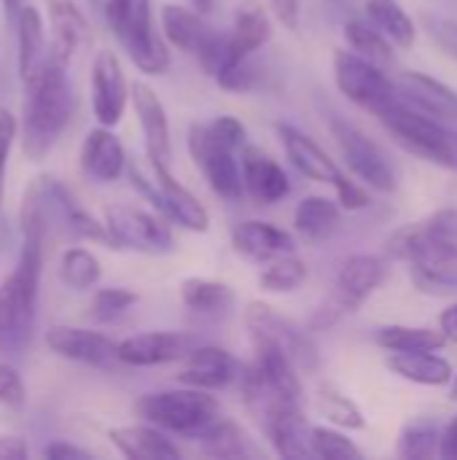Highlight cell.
Here are the masks:
<instances>
[{
  "instance_id": "6da1fadb",
  "label": "cell",
  "mask_w": 457,
  "mask_h": 460,
  "mask_svg": "<svg viewBox=\"0 0 457 460\" xmlns=\"http://www.w3.org/2000/svg\"><path fill=\"white\" fill-rule=\"evenodd\" d=\"M388 253L409 264L426 294H457V210H439L401 226L388 240Z\"/></svg>"
},
{
  "instance_id": "7a4b0ae2",
  "label": "cell",
  "mask_w": 457,
  "mask_h": 460,
  "mask_svg": "<svg viewBox=\"0 0 457 460\" xmlns=\"http://www.w3.org/2000/svg\"><path fill=\"white\" fill-rule=\"evenodd\" d=\"M24 108H22V148L27 159H43L73 116V86L67 75V59L59 54H48L35 73L24 81Z\"/></svg>"
},
{
  "instance_id": "3957f363",
  "label": "cell",
  "mask_w": 457,
  "mask_h": 460,
  "mask_svg": "<svg viewBox=\"0 0 457 460\" xmlns=\"http://www.w3.org/2000/svg\"><path fill=\"white\" fill-rule=\"evenodd\" d=\"M43 267V243L22 240V253L11 275L0 283V350L22 353L32 340L38 313V286Z\"/></svg>"
},
{
  "instance_id": "277c9868",
  "label": "cell",
  "mask_w": 457,
  "mask_h": 460,
  "mask_svg": "<svg viewBox=\"0 0 457 460\" xmlns=\"http://www.w3.org/2000/svg\"><path fill=\"white\" fill-rule=\"evenodd\" d=\"M377 119L385 124V129L393 135V140L407 148L409 154L447 167L457 170V135L453 129H447L439 119L417 111L415 105H409L401 94L377 113Z\"/></svg>"
},
{
  "instance_id": "5b68a950",
  "label": "cell",
  "mask_w": 457,
  "mask_h": 460,
  "mask_svg": "<svg viewBox=\"0 0 457 460\" xmlns=\"http://www.w3.org/2000/svg\"><path fill=\"white\" fill-rule=\"evenodd\" d=\"M105 19L129 59L148 75H159L170 67V51L159 30L154 27L151 0H108Z\"/></svg>"
},
{
  "instance_id": "8992f818",
  "label": "cell",
  "mask_w": 457,
  "mask_h": 460,
  "mask_svg": "<svg viewBox=\"0 0 457 460\" xmlns=\"http://www.w3.org/2000/svg\"><path fill=\"white\" fill-rule=\"evenodd\" d=\"M135 412H137L140 420H145V423H151V426H156L162 431L197 439L210 423L218 420L221 407L207 391L189 385L186 391L148 394V396L137 399Z\"/></svg>"
},
{
  "instance_id": "52a82bcc",
  "label": "cell",
  "mask_w": 457,
  "mask_h": 460,
  "mask_svg": "<svg viewBox=\"0 0 457 460\" xmlns=\"http://www.w3.org/2000/svg\"><path fill=\"white\" fill-rule=\"evenodd\" d=\"M385 261L372 253H358L347 259L334 280V291L326 299V305L310 318V329H326L334 326L339 318L356 313L385 280Z\"/></svg>"
},
{
  "instance_id": "ba28073f",
  "label": "cell",
  "mask_w": 457,
  "mask_h": 460,
  "mask_svg": "<svg viewBox=\"0 0 457 460\" xmlns=\"http://www.w3.org/2000/svg\"><path fill=\"white\" fill-rule=\"evenodd\" d=\"M245 323L253 334V342L272 345V348L283 350L299 367V372L318 369V364H321L318 345H315L312 334L304 326H299L296 321L280 315L275 307H269L264 302H250L245 310Z\"/></svg>"
},
{
  "instance_id": "9c48e42d",
  "label": "cell",
  "mask_w": 457,
  "mask_h": 460,
  "mask_svg": "<svg viewBox=\"0 0 457 460\" xmlns=\"http://www.w3.org/2000/svg\"><path fill=\"white\" fill-rule=\"evenodd\" d=\"M162 32L172 46L194 54L205 73H210L213 78L226 65V32L213 30L197 11H189L183 5H164Z\"/></svg>"
},
{
  "instance_id": "30bf717a",
  "label": "cell",
  "mask_w": 457,
  "mask_h": 460,
  "mask_svg": "<svg viewBox=\"0 0 457 460\" xmlns=\"http://www.w3.org/2000/svg\"><path fill=\"white\" fill-rule=\"evenodd\" d=\"M151 170H154V178H148L137 164L129 167V178H132L135 189L140 194H145L170 221L180 224L183 229H189V232H207L210 216H207L205 205L186 186H180L172 178L170 167L151 162Z\"/></svg>"
},
{
  "instance_id": "8fae6325",
  "label": "cell",
  "mask_w": 457,
  "mask_h": 460,
  "mask_svg": "<svg viewBox=\"0 0 457 460\" xmlns=\"http://www.w3.org/2000/svg\"><path fill=\"white\" fill-rule=\"evenodd\" d=\"M189 151L194 164L199 167V172L205 175V181L210 183V189L224 197V199H240L245 191V181H242V164L234 159L237 148H232L229 143H224L210 121L207 124H191L189 129Z\"/></svg>"
},
{
  "instance_id": "7c38bea8",
  "label": "cell",
  "mask_w": 457,
  "mask_h": 460,
  "mask_svg": "<svg viewBox=\"0 0 457 460\" xmlns=\"http://www.w3.org/2000/svg\"><path fill=\"white\" fill-rule=\"evenodd\" d=\"M334 78L342 94L356 105L372 111L374 116L385 111L401 92L396 81H391L380 65L356 54V51H337L334 54Z\"/></svg>"
},
{
  "instance_id": "4fadbf2b",
  "label": "cell",
  "mask_w": 457,
  "mask_h": 460,
  "mask_svg": "<svg viewBox=\"0 0 457 460\" xmlns=\"http://www.w3.org/2000/svg\"><path fill=\"white\" fill-rule=\"evenodd\" d=\"M30 183L40 197V205H43L46 218H48V229L57 226L59 232H65L70 237L113 245L108 226L100 224L86 208H81V202L73 197V191L62 181H57L51 175H40V178H32Z\"/></svg>"
},
{
  "instance_id": "5bb4252c",
  "label": "cell",
  "mask_w": 457,
  "mask_h": 460,
  "mask_svg": "<svg viewBox=\"0 0 457 460\" xmlns=\"http://www.w3.org/2000/svg\"><path fill=\"white\" fill-rule=\"evenodd\" d=\"M331 135L342 151V156L347 159V167L374 191H393L396 189V170L388 159V154L372 140L366 137L356 124L345 121V119H331Z\"/></svg>"
},
{
  "instance_id": "9a60e30c",
  "label": "cell",
  "mask_w": 457,
  "mask_h": 460,
  "mask_svg": "<svg viewBox=\"0 0 457 460\" xmlns=\"http://www.w3.org/2000/svg\"><path fill=\"white\" fill-rule=\"evenodd\" d=\"M105 226L113 248H129L140 253H167L172 251L170 226L140 208L132 205H110L105 208Z\"/></svg>"
},
{
  "instance_id": "2e32d148",
  "label": "cell",
  "mask_w": 457,
  "mask_h": 460,
  "mask_svg": "<svg viewBox=\"0 0 457 460\" xmlns=\"http://www.w3.org/2000/svg\"><path fill=\"white\" fill-rule=\"evenodd\" d=\"M127 78L113 51H97L92 62V111L102 127H116L127 108Z\"/></svg>"
},
{
  "instance_id": "e0dca14e",
  "label": "cell",
  "mask_w": 457,
  "mask_h": 460,
  "mask_svg": "<svg viewBox=\"0 0 457 460\" xmlns=\"http://www.w3.org/2000/svg\"><path fill=\"white\" fill-rule=\"evenodd\" d=\"M194 348V337L183 332H145L119 342L116 361L127 367H159L186 358Z\"/></svg>"
},
{
  "instance_id": "ac0fdd59",
  "label": "cell",
  "mask_w": 457,
  "mask_h": 460,
  "mask_svg": "<svg viewBox=\"0 0 457 460\" xmlns=\"http://www.w3.org/2000/svg\"><path fill=\"white\" fill-rule=\"evenodd\" d=\"M43 342L54 356L86 367H108L116 358V348H119L110 337L78 326H54L46 332Z\"/></svg>"
},
{
  "instance_id": "d6986e66",
  "label": "cell",
  "mask_w": 457,
  "mask_h": 460,
  "mask_svg": "<svg viewBox=\"0 0 457 460\" xmlns=\"http://www.w3.org/2000/svg\"><path fill=\"white\" fill-rule=\"evenodd\" d=\"M132 105H135V113H137L143 137H145L148 159L154 164L170 167V159H172V137H170L167 111H164L159 94L145 81H135L132 84Z\"/></svg>"
},
{
  "instance_id": "ffe728a7",
  "label": "cell",
  "mask_w": 457,
  "mask_h": 460,
  "mask_svg": "<svg viewBox=\"0 0 457 460\" xmlns=\"http://www.w3.org/2000/svg\"><path fill=\"white\" fill-rule=\"evenodd\" d=\"M242 375V367L232 353L215 345H197L186 356V367L180 372V383L202 391H224L232 383H237Z\"/></svg>"
},
{
  "instance_id": "44dd1931",
  "label": "cell",
  "mask_w": 457,
  "mask_h": 460,
  "mask_svg": "<svg viewBox=\"0 0 457 460\" xmlns=\"http://www.w3.org/2000/svg\"><path fill=\"white\" fill-rule=\"evenodd\" d=\"M272 35V22L267 16V11L248 0L234 11V24L226 32V65L218 70L224 73L232 65H242L253 57V51H259Z\"/></svg>"
},
{
  "instance_id": "7402d4cb",
  "label": "cell",
  "mask_w": 457,
  "mask_h": 460,
  "mask_svg": "<svg viewBox=\"0 0 457 460\" xmlns=\"http://www.w3.org/2000/svg\"><path fill=\"white\" fill-rule=\"evenodd\" d=\"M240 164H242V181H245V191L261 202V205H275L280 202L288 191V175L286 170L259 146H245L240 151Z\"/></svg>"
},
{
  "instance_id": "603a6c76",
  "label": "cell",
  "mask_w": 457,
  "mask_h": 460,
  "mask_svg": "<svg viewBox=\"0 0 457 460\" xmlns=\"http://www.w3.org/2000/svg\"><path fill=\"white\" fill-rule=\"evenodd\" d=\"M78 164H81V172L94 183H113L124 172V167H127L124 146L110 132V127L100 124L97 129H92L83 137Z\"/></svg>"
},
{
  "instance_id": "cb8c5ba5",
  "label": "cell",
  "mask_w": 457,
  "mask_h": 460,
  "mask_svg": "<svg viewBox=\"0 0 457 460\" xmlns=\"http://www.w3.org/2000/svg\"><path fill=\"white\" fill-rule=\"evenodd\" d=\"M264 431L283 458H315L312 453V426L302 418L299 404H280L264 420Z\"/></svg>"
},
{
  "instance_id": "d4e9b609",
  "label": "cell",
  "mask_w": 457,
  "mask_h": 460,
  "mask_svg": "<svg viewBox=\"0 0 457 460\" xmlns=\"http://www.w3.org/2000/svg\"><path fill=\"white\" fill-rule=\"evenodd\" d=\"M396 86H399L401 97L409 105H415L417 111H423L439 121H457V92L450 89L447 84H442L439 78L409 70L396 78Z\"/></svg>"
},
{
  "instance_id": "484cf974",
  "label": "cell",
  "mask_w": 457,
  "mask_h": 460,
  "mask_svg": "<svg viewBox=\"0 0 457 460\" xmlns=\"http://www.w3.org/2000/svg\"><path fill=\"white\" fill-rule=\"evenodd\" d=\"M232 248L250 261H275L294 253V237L267 221H242L232 229Z\"/></svg>"
},
{
  "instance_id": "4316f807",
  "label": "cell",
  "mask_w": 457,
  "mask_h": 460,
  "mask_svg": "<svg viewBox=\"0 0 457 460\" xmlns=\"http://www.w3.org/2000/svg\"><path fill=\"white\" fill-rule=\"evenodd\" d=\"M277 135H280L286 156L302 175H307L310 181H318V183H331V186L342 178L334 159L312 137H307L304 132H299L291 124H277Z\"/></svg>"
},
{
  "instance_id": "83f0119b",
  "label": "cell",
  "mask_w": 457,
  "mask_h": 460,
  "mask_svg": "<svg viewBox=\"0 0 457 460\" xmlns=\"http://www.w3.org/2000/svg\"><path fill=\"white\" fill-rule=\"evenodd\" d=\"M110 445L129 460H175L180 450L156 426H119L108 431Z\"/></svg>"
},
{
  "instance_id": "f1b7e54d",
  "label": "cell",
  "mask_w": 457,
  "mask_h": 460,
  "mask_svg": "<svg viewBox=\"0 0 457 460\" xmlns=\"http://www.w3.org/2000/svg\"><path fill=\"white\" fill-rule=\"evenodd\" d=\"M48 24L54 38V54L73 59L89 46V22L73 0H48Z\"/></svg>"
},
{
  "instance_id": "f546056e",
  "label": "cell",
  "mask_w": 457,
  "mask_h": 460,
  "mask_svg": "<svg viewBox=\"0 0 457 460\" xmlns=\"http://www.w3.org/2000/svg\"><path fill=\"white\" fill-rule=\"evenodd\" d=\"M250 367L261 375V380H264L272 391H277L283 399L299 404V399H302L299 367H296L283 350H277V348H272V345L256 342V361H253Z\"/></svg>"
},
{
  "instance_id": "4dcf8cb0",
  "label": "cell",
  "mask_w": 457,
  "mask_h": 460,
  "mask_svg": "<svg viewBox=\"0 0 457 460\" xmlns=\"http://www.w3.org/2000/svg\"><path fill=\"white\" fill-rule=\"evenodd\" d=\"M388 367L409 380V383H417V385H447L455 372L450 367L447 358L436 356V350H417V353H393L388 358Z\"/></svg>"
},
{
  "instance_id": "1f68e13d",
  "label": "cell",
  "mask_w": 457,
  "mask_h": 460,
  "mask_svg": "<svg viewBox=\"0 0 457 460\" xmlns=\"http://www.w3.org/2000/svg\"><path fill=\"white\" fill-rule=\"evenodd\" d=\"M16 67L22 81H27L35 67L46 59L43 57V46H46V35H43V16L35 5H24L16 22Z\"/></svg>"
},
{
  "instance_id": "d6a6232c",
  "label": "cell",
  "mask_w": 457,
  "mask_h": 460,
  "mask_svg": "<svg viewBox=\"0 0 457 460\" xmlns=\"http://www.w3.org/2000/svg\"><path fill=\"white\" fill-rule=\"evenodd\" d=\"M294 226L296 232L310 240V243H318V240H326L337 232L339 226V205L331 202L329 197H304L299 205H296V213H294Z\"/></svg>"
},
{
  "instance_id": "836d02e7",
  "label": "cell",
  "mask_w": 457,
  "mask_h": 460,
  "mask_svg": "<svg viewBox=\"0 0 457 460\" xmlns=\"http://www.w3.org/2000/svg\"><path fill=\"white\" fill-rule=\"evenodd\" d=\"M180 299L189 310L202 315H224L234 305V291L226 283L207 278H186L180 283Z\"/></svg>"
},
{
  "instance_id": "e575fe53",
  "label": "cell",
  "mask_w": 457,
  "mask_h": 460,
  "mask_svg": "<svg viewBox=\"0 0 457 460\" xmlns=\"http://www.w3.org/2000/svg\"><path fill=\"white\" fill-rule=\"evenodd\" d=\"M197 439L210 458H250V456H256V450H253L250 439L242 434V429H237L234 423L221 420V418L215 423H210Z\"/></svg>"
},
{
  "instance_id": "d590c367",
  "label": "cell",
  "mask_w": 457,
  "mask_h": 460,
  "mask_svg": "<svg viewBox=\"0 0 457 460\" xmlns=\"http://www.w3.org/2000/svg\"><path fill=\"white\" fill-rule=\"evenodd\" d=\"M345 38L356 54L372 59L374 65L385 67L393 62V49H391L393 40L372 19H350L345 24Z\"/></svg>"
},
{
  "instance_id": "8d00e7d4",
  "label": "cell",
  "mask_w": 457,
  "mask_h": 460,
  "mask_svg": "<svg viewBox=\"0 0 457 460\" xmlns=\"http://www.w3.org/2000/svg\"><path fill=\"white\" fill-rule=\"evenodd\" d=\"M377 345L391 353H417V350H442L447 337L426 326H385L377 332Z\"/></svg>"
},
{
  "instance_id": "74e56055",
  "label": "cell",
  "mask_w": 457,
  "mask_h": 460,
  "mask_svg": "<svg viewBox=\"0 0 457 460\" xmlns=\"http://www.w3.org/2000/svg\"><path fill=\"white\" fill-rule=\"evenodd\" d=\"M364 8L369 19L396 43V46H412L415 43V24L401 8L399 0H364Z\"/></svg>"
},
{
  "instance_id": "f35d334b",
  "label": "cell",
  "mask_w": 457,
  "mask_h": 460,
  "mask_svg": "<svg viewBox=\"0 0 457 460\" xmlns=\"http://www.w3.org/2000/svg\"><path fill=\"white\" fill-rule=\"evenodd\" d=\"M59 278L73 291H89L100 283L102 267L86 248H67L59 259Z\"/></svg>"
},
{
  "instance_id": "ab89813d",
  "label": "cell",
  "mask_w": 457,
  "mask_h": 460,
  "mask_svg": "<svg viewBox=\"0 0 457 460\" xmlns=\"http://www.w3.org/2000/svg\"><path fill=\"white\" fill-rule=\"evenodd\" d=\"M304 280H307V264H304L302 259H296L294 253L269 261V267L259 275L261 288L269 291V294H288V291H296Z\"/></svg>"
},
{
  "instance_id": "60d3db41",
  "label": "cell",
  "mask_w": 457,
  "mask_h": 460,
  "mask_svg": "<svg viewBox=\"0 0 457 460\" xmlns=\"http://www.w3.org/2000/svg\"><path fill=\"white\" fill-rule=\"evenodd\" d=\"M442 447V429L431 420H415L404 429L399 442L401 458H434Z\"/></svg>"
},
{
  "instance_id": "b9f144b4",
  "label": "cell",
  "mask_w": 457,
  "mask_h": 460,
  "mask_svg": "<svg viewBox=\"0 0 457 460\" xmlns=\"http://www.w3.org/2000/svg\"><path fill=\"white\" fill-rule=\"evenodd\" d=\"M318 410H321L331 423H337L339 429L358 431V429L366 426L361 410H358L345 394H339V391H337L334 385H329V383L321 385V391H318Z\"/></svg>"
},
{
  "instance_id": "7bdbcfd3",
  "label": "cell",
  "mask_w": 457,
  "mask_h": 460,
  "mask_svg": "<svg viewBox=\"0 0 457 460\" xmlns=\"http://www.w3.org/2000/svg\"><path fill=\"white\" fill-rule=\"evenodd\" d=\"M312 453L323 460H361L364 453L345 434L323 426H312Z\"/></svg>"
},
{
  "instance_id": "ee69618b",
  "label": "cell",
  "mask_w": 457,
  "mask_h": 460,
  "mask_svg": "<svg viewBox=\"0 0 457 460\" xmlns=\"http://www.w3.org/2000/svg\"><path fill=\"white\" fill-rule=\"evenodd\" d=\"M137 302V294L127 288H100L92 299V318L100 323H113L127 315Z\"/></svg>"
},
{
  "instance_id": "f6af8a7d",
  "label": "cell",
  "mask_w": 457,
  "mask_h": 460,
  "mask_svg": "<svg viewBox=\"0 0 457 460\" xmlns=\"http://www.w3.org/2000/svg\"><path fill=\"white\" fill-rule=\"evenodd\" d=\"M426 22V30L431 35V40L444 51L450 54L453 59H457V22L450 16H439V13H426L423 16Z\"/></svg>"
},
{
  "instance_id": "bcb514c9",
  "label": "cell",
  "mask_w": 457,
  "mask_h": 460,
  "mask_svg": "<svg viewBox=\"0 0 457 460\" xmlns=\"http://www.w3.org/2000/svg\"><path fill=\"white\" fill-rule=\"evenodd\" d=\"M27 402V388L19 372L8 364H0V407H22Z\"/></svg>"
},
{
  "instance_id": "7dc6e473",
  "label": "cell",
  "mask_w": 457,
  "mask_h": 460,
  "mask_svg": "<svg viewBox=\"0 0 457 460\" xmlns=\"http://www.w3.org/2000/svg\"><path fill=\"white\" fill-rule=\"evenodd\" d=\"M16 132H19V124L13 113L0 111V208H3V191H5V164H8V154H11Z\"/></svg>"
},
{
  "instance_id": "c3c4849f",
  "label": "cell",
  "mask_w": 457,
  "mask_h": 460,
  "mask_svg": "<svg viewBox=\"0 0 457 460\" xmlns=\"http://www.w3.org/2000/svg\"><path fill=\"white\" fill-rule=\"evenodd\" d=\"M334 189H337L339 205L347 208V210H361V208L369 205V194H366L356 181H350V178H345V175L334 183Z\"/></svg>"
},
{
  "instance_id": "681fc988",
  "label": "cell",
  "mask_w": 457,
  "mask_h": 460,
  "mask_svg": "<svg viewBox=\"0 0 457 460\" xmlns=\"http://www.w3.org/2000/svg\"><path fill=\"white\" fill-rule=\"evenodd\" d=\"M269 3H272L275 16L283 22V27H288V30H299V19H302L299 0H269Z\"/></svg>"
},
{
  "instance_id": "f907efd6",
  "label": "cell",
  "mask_w": 457,
  "mask_h": 460,
  "mask_svg": "<svg viewBox=\"0 0 457 460\" xmlns=\"http://www.w3.org/2000/svg\"><path fill=\"white\" fill-rule=\"evenodd\" d=\"M43 456L48 460H78V458H92L89 450L78 447V445H70V442H51Z\"/></svg>"
},
{
  "instance_id": "816d5d0a",
  "label": "cell",
  "mask_w": 457,
  "mask_h": 460,
  "mask_svg": "<svg viewBox=\"0 0 457 460\" xmlns=\"http://www.w3.org/2000/svg\"><path fill=\"white\" fill-rule=\"evenodd\" d=\"M27 456L30 450L22 437H11V434L0 437V460H24Z\"/></svg>"
},
{
  "instance_id": "f5cc1de1",
  "label": "cell",
  "mask_w": 457,
  "mask_h": 460,
  "mask_svg": "<svg viewBox=\"0 0 457 460\" xmlns=\"http://www.w3.org/2000/svg\"><path fill=\"white\" fill-rule=\"evenodd\" d=\"M439 456L444 460H457V415L447 423V429L442 431V447Z\"/></svg>"
},
{
  "instance_id": "db71d44e",
  "label": "cell",
  "mask_w": 457,
  "mask_h": 460,
  "mask_svg": "<svg viewBox=\"0 0 457 460\" xmlns=\"http://www.w3.org/2000/svg\"><path fill=\"white\" fill-rule=\"evenodd\" d=\"M439 329L447 337V342H455L457 345V302L439 315Z\"/></svg>"
},
{
  "instance_id": "11a10c76",
  "label": "cell",
  "mask_w": 457,
  "mask_h": 460,
  "mask_svg": "<svg viewBox=\"0 0 457 460\" xmlns=\"http://www.w3.org/2000/svg\"><path fill=\"white\" fill-rule=\"evenodd\" d=\"M22 8H24V0H3V16H5L8 30H16V22H19Z\"/></svg>"
},
{
  "instance_id": "9f6ffc18",
  "label": "cell",
  "mask_w": 457,
  "mask_h": 460,
  "mask_svg": "<svg viewBox=\"0 0 457 460\" xmlns=\"http://www.w3.org/2000/svg\"><path fill=\"white\" fill-rule=\"evenodd\" d=\"M453 399H457V375H455V385H453Z\"/></svg>"
}]
</instances>
